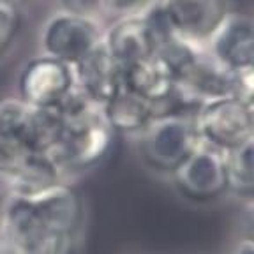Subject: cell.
Returning <instances> with one entry per match:
<instances>
[{
	"label": "cell",
	"mask_w": 254,
	"mask_h": 254,
	"mask_svg": "<svg viewBox=\"0 0 254 254\" xmlns=\"http://www.w3.org/2000/svg\"><path fill=\"white\" fill-rule=\"evenodd\" d=\"M206 43L212 59L228 71L254 67V25L249 14L228 11Z\"/></svg>",
	"instance_id": "cell-8"
},
{
	"label": "cell",
	"mask_w": 254,
	"mask_h": 254,
	"mask_svg": "<svg viewBox=\"0 0 254 254\" xmlns=\"http://www.w3.org/2000/svg\"><path fill=\"white\" fill-rule=\"evenodd\" d=\"M59 2L65 12L90 16V18H95V14L106 5V0H59Z\"/></svg>",
	"instance_id": "cell-19"
},
{
	"label": "cell",
	"mask_w": 254,
	"mask_h": 254,
	"mask_svg": "<svg viewBox=\"0 0 254 254\" xmlns=\"http://www.w3.org/2000/svg\"><path fill=\"white\" fill-rule=\"evenodd\" d=\"M62 177V170L55 163V159L44 152H32L20 170L7 180L11 194H34L46 187L53 186Z\"/></svg>",
	"instance_id": "cell-15"
},
{
	"label": "cell",
	"mask_w": 254,
	"mask_h": 254,
	"mask_svg": "<svg viewBox=\"0 0 254 254\" xmlns=\"http://www.w3.org/2000/svg\"><path fill=\"white\" fill-rule=\"evenodd\" d=\"M83 221V199L64 182L34 194H11L0 215L4 253L76 254Z\"/></svg>",
	"instance_id": "cell-1"
},
{
	"label": "cell",
	"mask_w": 254,
	"mask_h": 254,
	"mask_svg": "<svg viewBox=\"0 0 254 254\" xmlns=\"http://www.w3.org/2000/svg\"><path fill=\"white\" fill-rule=\"evenodd\" d=\"M103 43L122 69L157 52L155 39L141 14L126 16L115 21L104 34Z\"/></svg>",
	"instance_id": "cell-12"
},
{
	"label": "cell",
	"mask_w": 254,
	"mask_h": 254,
	"mask_svg": "<svg viewBox=\"0 0 254 254\" xmlns=\"http://www.w3.org/2000/svg\"><path fill=\"white\" fill-rule=\"evenodd\" d=\"M175 34L189 43H203L228 12L226 0H157Z\"/></svg>",
	"instance_id": "cell-9"
},
{
	"label": "cell",
	"mask_w": 254,
	"mask_h": 254,
	"mask_svg": "<svg viewBox=\"0 0 254 254\" xmlns=\"http://www.w3.org/2000/svg\"><path fill=\"white\" fill-rule=\"evenodd\" d=\"M113 136L115 132L104 120L103 110L97 108L85 117L62 122V134L52 157L62 171L90 170L106 157Z\"/></svg>",
	"instance_id": "cell-2"
},
{
	"label": "cell",
	"mask_w": 254,
	"mask_h": 254,
	"mask_svg": "<svg viewBox=\"0 0 254 254\" xmlns=\"http://www.w3.org/2000/svg\"><path fill=\"white\" fill-rule=\"evenodd\" d=\"M192 124L199 141L226 152L254 139V106L233 95L219 97L203 104Z\"/></svg>",
	"instance_id": "cell-3"
},
{
	"label": "cell",
	"mask_w": 254,
	"mask_h": 254,
	"mask_svg": "<svg viewBox=\"0 0 254 254\" xmlns=\"http://www.w3.org/2000/svg\"><path fill=\"white\" fill-rule=\"evenodd\" d=\"M171 179L189 201L208 203L228 192L224 152L199 141L171 173Z\"/></svg>",
	"instance_id": "cell-5"
},
{
	"label": "cell",
	"mask_w": 254,
	"mask_h": 254,
	"mask_svg": "<svg viewBox=\"0 0 254 254\" xmlns=\"http://www.w3.org/2000/svg\"><path fill=\"white\" fill-rule=\"evenodd\" d=\"M228 190L251 201L254 196V139L224 152Z\"/></svg>",
	"instance_id": "cell-16"
},
{
	"label": "cell",
	"mask_w": 254,
	"mask_h": 254,
	"mask_svg": "<svg viewBox=\"0 0 254 254\" xmlns=\"http://www.w3.org/2000/svg\"><path fill=\"white\" fill-rule=\"evenodd\" d=\"M141 0H106V5L113 9H129L132 5L139 4Z\"/></svg>",
	"instance_id": "cell-21"
},
{
	"label": "cell",
	"mask_w": 254,
	"mask_h": 254,
	"mask_svg": "<svg viewBox=\"0 0 254 254\" xmlns=\"http://www.w3.org/2000/svg\"><path fill=\"white\" fill-rule=\"evenodd\" d=\"M175 87L199 104L228 95L235 97V72L219 65L212 57L206 59L196 53L177 71Z\"/></svg>",
	"instance_id": "cell-10"
},
{
	"label": "cell",
	"mask_w": 254,
	"mask_h": 254,
	"mask_svg": "<svg viewBox=\"0 0 254 254\" xmlns=\"http://www.w3.org/2000/svg\"><path fill=\"white\" fill-rule=\"evenodd\" d=\"M74 85V71L71 65L44 55L25 65L18 88L21 101L34 108L48 110L55 108Z\"/></svg>",
	"instance_id": "cell-7"
},
{
	"label": "cell",
	"mask_w": 254,
	"mask_h": 254,
	"mask_svg": "<svg viewBox=\"0 0 254 254\" xmlns=\"http://www.w3.org/2000/svg\"><path fill=\"white\" fill-rule=\"evenodd\" d=\"M32 152L36 150L0 136V177L5 180L11 179Z\"/></svg>",
	"instance_id": "cell-18"
},
{
	"label": "cell",
	"mask_w": 254,
	"mask_h": 254,
	"mask_svg": "<svg viewBox=\"0 0 254 254\" xmlns=\"http://www.w3.org/2000/svg\"><path fill=\"white\" fill-rule=\"evenodd\" d=\"M177 74L161 55H152L122 69V87L154 104L175 88Z\"/></svg>",
	"instance_id": "cell-13"
},
{
	"label": "cell",
	"mask_w": 254,
	"mask_h": 254,
	"mask_svg": "<svg viewBox=\"0 0 254 254\" xmlns=\"http://www.w3.org/2000/svg\"><path fill=\"white\" fill-rule=\"evenodd\" d=\"M21 27V11L18 0H0V59L12 46Z\"/></svg>",
	"instance_id": "cell-17"
},
{
	"label": "cell",
	"mask_w": 254,
	"mask_h": 254,
	"mask_svg": "<svg viewBox=\"0 0 254 254\" xmlns=\"http://www.w3.org/2000/svg\"><path fill=\"white\" fill-rule=\"evenodd\" d=\"M103 37L104 32L95 18L62 11L44 25L43 48L48 57L74 67L103 43Z\"/></svg>",
	"instance_id": "cell-6"
},
{
	"label": "cell",
	"mask_w": 254,
	"mask_h": 254,
	"mask_svg": "<svg viewBox=\"0 0 254 254\" xmlns=\"http://www.w3.org/2000/svg\"><path fill=\"white\" fill-rule=\"evenodd\" d=\"M233 254H254V244L251 238H244L237 244Z\"/></svg>",
	"instance_id": "cell-20"
},
{
	"label": "cell",
	"mask_w": 254,
	"mask_h": 254,
	"mask_svg": "<svg viewBox=\"0 0 254 254\" xmlns=\"http://www.w3.org/2000/svg\"><path fill=\"white\" fill-rule=\"evenodd\" d=\"M103 117L115 134H139L154 119L152 104L122 87L106 104Z\"/></svg>",
	"instance_id": "cell-14"
},
{
	"label": "cell",
	"mask_w": 254,
	"mask_h": 254,
	"mask_svg": "<svg viewBox=\"0 0 254 254\" xmlns=\"http://www.w3.org/2000/svg\"><path fill=\"white\" fill-rule=\"evenodd\" d=\"M139 134V155L143 163L159 173L171 175L199 143L192 120L177 117L152 119Z\"/></svg>",
	"instance_id": "cell-4"
},
{
	"label": "cell",
	"mask_w": 254,
	"mask_h": 254,
	"mask_svg": "<svg viewBox=\"0 0 254 254\" xmlns=\"http://www.w3.org/2000/svg\"><path fill=\"white\" fill-rule=\"evenodd\" d=\"M74 81L79 90L95 104H106L122 88V67L104 43L92 50L74 67Z\"/></svg>",
	"instance_id": "cell-11"
}]
</instances>
